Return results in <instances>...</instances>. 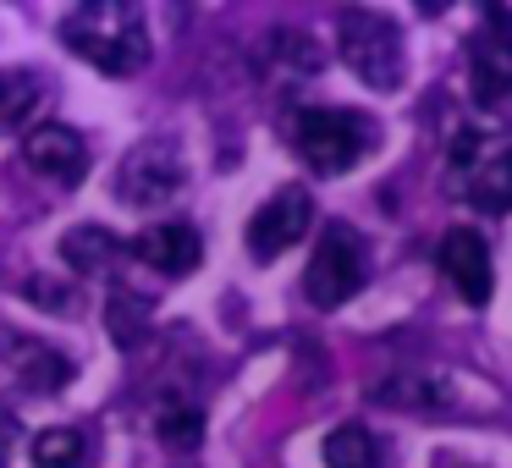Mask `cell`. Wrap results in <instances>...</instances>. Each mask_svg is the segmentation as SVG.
<instances>
[{"mask_svg":"<svg viewBox=\"0 0 512 468\" xmlns=\"http://www.w3.org/2000/svg\"><path fill=\"white\" fill-rule=\"evenodd\" d=\"M61 45L72 56H83L89 67L111 72V78H133V72L149 67L144 6H133V0H89V6L61 17Z\"/></svg>","mask_w":512,"mask_h":468,"instance_id":"obj_1","label":"cell"},{"mask_svg":"<svg viewBox=\"0 0 512 468\" xmlns=\"http://www.w3.org/2000/svg\"><path fill=\"white\" fill-rule=\"evenodd\" d=\"M292 149L314 177H342L375 149V122L342 105H309L292 116Z\"/></svg>","mask_w":512,"mask_h":468,"instance_id":"obj_2","label":"cell"},{"mask_svg":"<svg viewBox=\"0 0 512 468\" xmlns=\"http://www.w3.org/2000/svg\"><path fill=\"white\" fill-rule=\"evenodd\" d=\"M446 177H452V188L463 193L474 210L507 215L512 210V138L479 133V127L452 133V149H446Z\"/></svg>","mask_w":512,"mask_h":468,"instance_id":"obj_3","label":"cell"},{"mask_svg":"<svg viewBox=\"0 0 512 468\" xmlns=\"http://www.w3.org/2000/svg\"><path fill=\"white\" fill-rule=\"evenodd\" d=\"M336 45H342V61L353 67V78H364V89H375V94L402 89V78H408V50H402V28L386 12H364V6L342 12Z\"/></svg>","mask_w":512,"mask_h":468,"instance_id":"obj_4","label":"cell"},{"mask_svg":"<svg viewBox=\"0 0 512 468\" xmlns=\"http://www.w3.org/2000/svg\"><path fill=\"white\" fill-rule=\"evenodd\" d=\"M72 380V358L61 347L28 336L23 325L0 320V402H34V397H56Z\"/></svg>","mask_w":512,"mask_h":468,"instance_id":"obj_5","label":"cell"},{"mask_svg":"<svg viewBox=\"0 0 512 468\" xmlns=\"http://www.w3.org/2000/svg\"><path fill=\"white\" fill-rule=\"evenodd\" d=\"M182 182H188V155L177 138H144L116 166V199L133 210H160L182 193Z\"/></svg>","mask_w":512,"mask_h":468,"instance_id":"obj_6","label":"cell"},{"mask_svg":"<svg viewBox=\"0 0 512 468\" xmlns=\"http://www.w3.org/2000/svg\"><path fill=\"white\" fill-rule=\"evenodd\" d=\"M369 276V248L364 237L353 232V226L331 221L320 232V248H314L309 259V276H303V292H309L314 309H342L347 298H353L358 287H364Z\"/></svg>","mask_w":512,"mask_h":468,"instance_id":"obj_7","label":"cell"},{"mask_svg":"<svg viewBox=\"0 0 512 468\" xmlns=\"http://www.w3.org/2000/svg\"><path fill=\"white\" fill-rule=\"evenodd\" d=\"M468 89L479 105H496L512 94V12L490 6L479 17V34L468 39Z\"/></svg>","mask_w":512,"mask_h":468,"instance_id":"obj_8","label":"cell"},{"mask_svg":"<svg viewBox=\"0 0 512 468\" xmlns=\"http://www.w3.org/2000/svg\"><path fill=\"white\" fill-rule=\"evenodd\" d=\"M314 226V199L309 188H276V199H265L248 221V254L254 259H276L292 243H303Z\"/></svg>","mask_w":512,"mask_h":468,"instance_id":"obj_9","label":"cell"},{"mask_svg":"<svg viewBox=\"0 0 512 468\" xmlns=\"http://www.w3.org/2000/svg\"><path fill=\"white\" fill-rule=\"evenodd\" d=\"M435 265H441V276L463 292V303H474V309L490 303L496 265H490V243L474 232V226H452V232L441 237V248H435Z\"/></svg>","mask_w":512,"mask_h":468,"instance_id":"obj_10","label":"cell"},{"mask_svg":"<svg viewBox=\"0 0 512 468\" xmlns=\"http://www.w3.org/2000/svg\"><path fill=\"white\" fill-rule=\"evenodd\" d=\"M23 155L39 177L61 182V188H78V182L89 177V144H83V133H72L67 122L34 127V133L23 138Z\"/></svg>","mask_w":512,"mask_h":468,"instance_id":"obj_11","label":"cell"},{"mask_svg":"<svg viewBox=\"0 0 512 468\" xmlns=\"http://www.w3.org/2000/svg\"><path fill=\"white\" fill-rule=\"evenodd\" d=\"M133 254L144 259V265H155L160 276H193V270L204 265V237H199V226H188V221H160V226H149V232L133 237Z\"/></svg>","mask_w":512,"mask_h":468,"instance_id":"obj_12","label":"cell"},{"mask_svg":"<svg viewBox=\"0 0 512 468\" xmlns=\"http://www.w3.org/2000/svg\"><path fill=\"white\" fill-rule=\"evenodd\" d=\"M380 402L386 408H413V413H452L457 380L435 375V369H397V375L380 380Z\"/></svg>","mask_w":512,"mask_h":468,"instance_id":"obj_13","label":"cell"},{"mask_svg":"<svg viewBox=\"0 0 512 468\" xmlns=\"http://www.w3.org/2000/svg\"><path fill=\"white\" fill-rule=\"evenodd\" d=\"M155 441H166L171 452H193L204 441V408L182 391H166L155 402Z\"/></svg>","mask_w":512,"mask_h":468,"instance_id":"obj_14","label":"cell"},{"mask_svg":"<svg viewBox=\"0 0 512 468\" xmlns=\"http://www.w3.org/2000/svg\"><path fill=\"white\" fill-rule=\"evenodd\" d=\"M34 111H39V78L28 67H0V138L23 133Z\"/></svg>","mask_w":512,"mask_h":468,"instance_id":"obj_15","label":"cell"},{"mask_svg":"<svg viewBox=\"0 0 512 468\" xmlns=\"http://www.w3.org/2000/svg\"><path fill=\"white\" fill-rule=\"evenodd\" d=\"M61 259H67L78 276H100L116 259V237L105 232V226H72V232L61 237Z\"/></svg>","mask_w":512,"mask_h":468,"instance_id":"obj_16","label":"cell"},{"mask_svg":"<svg viewBox=\"0 0 512 468\" xmlns=\"http://www.w3.org/2000/svg\"><path fill=\"white\" fill-rule=\"evenodd\" d=\"M325 468H380V441L364 424H336L325 435Z\"/></svg>","mask_w":512,"mask_h":468,"instance_id":"obj_17","label":"cell"},{"mask_svg":"<svg viewBox=\"0 0 512 468\" xmlns=\"http://www.w3.org/2000/svg\"><path fill=\"white\" fill-rule=\"evenodd\" d=\"M34 468H89V441L72 424H50L34 435Z\"/></svg>","mask_w":512,"mask_h":468,"instance_id":"obj_18","label":"cell"},{"mask_svg":"<svg viewBox=\"0 0 512 468\" xmlns=\"http://www.w3.org/2000/svg\"><path fill=\"white\" fill-rule=\"evenodd\" d=\"M28 298H45L50 309L61 303V314H78V298H72L67 287H45V281H28Z\"/></svg>","mask_w":512,"mask_h":468,"instance_id":"obj_19","label":"cell"},{"mask_svg":"<svg viewBox=\"0 0 512 468\" xmlns=\"http://www.w3.org/2000/svg\"><path fill=\"white\" fill-rule=\"evenodd\" d=\"M6 457H12V424L0 419V463H6Z\"/></svg>","mask_w":512,"mask_h":468,"instance_id":"obj_20","label":"cell"}]
</instances>
